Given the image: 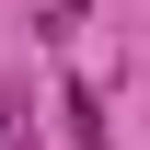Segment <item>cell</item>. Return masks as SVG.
<instances>
[{"label":"cell","mask_w":150,"mask_h":150,"mask_svg":"<svg viewBox=\"0 0 150 150\" xmlns=\"http://www.w3.org/2000/svg\"><path fill=\"white\" fill-rule=\"evenodd\" d=\"M58 115H69V139H81V150H115V115H104V93H81V81H69V93H58Z\"/></svg>","instance_id":"obj_1"},{"label":"cell","mask_w":150,"mask_h":150,"mask_svg":"<svg viewBox=\"0 0 150 150\" xmlns=\"http://www.w3.org/2000/svg\"><path fill=\"white\" fill-rule=\"evenodd\" d=\"M0 150H46V127H35V93H0Z\"/></svg>","instance_id":"obj_2"}]
</instances>
